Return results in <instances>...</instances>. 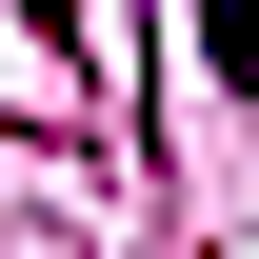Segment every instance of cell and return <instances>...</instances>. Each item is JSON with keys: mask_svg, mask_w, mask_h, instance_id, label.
<instances>
[{"mask_svg": "<svg viewBox=\"0 0 259 259\" xmlns=\"http://www.w3.org/2000/svg\"><path fill=\"white\" fill-rule=\"evenodd\" d=\"M199 60H220V80H259V0H199Z\"/></svg>", "mask_w": 259, "mask_h": 259, "instance_id": "cell-1", "label": "cell"}]
</instances>
